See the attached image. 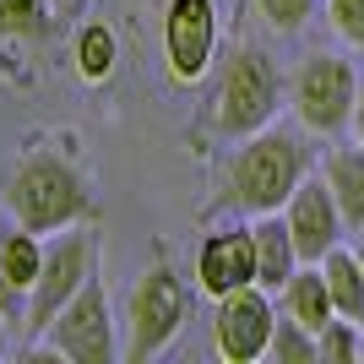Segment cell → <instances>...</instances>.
Segmentation results:
<instances>
[{
    "label": "cell",
    "mask_w": 364,
    "mask_h": 364,
    "mask_svg": "<svg viewBox=\"0 0 364 364\" xmlns=\"http://www.w3.org/2000/svg\"><path fill=\"white\" fill-rule=\"evenodd\" d=\"M310 174V147H304L299 131H283V125H267L256 136H245L234 164H228V207L234 213H283V201L294 196V185Z\"/></svg>",
    "instance_id": "6da1fadb"
},
{
    "label": "cell",
    "mask_w": 364,
    "mask_h": 364,
    "mask_svg": "<svg viewBox=\"0 0 364 364\" xmlns=\"http://www.w3.org/2000/svg\"><path fill=\"white\" fill-rule=\"evenodd\" d=\"M6 213L28 234H60L92 218V191L60 152H28L6 180Z\"/></svg>",
    "instance_id": "7a4b0ae2"
},
{
    "label": "cell",
    "mask_w": 364,
    "mask_h": 364,
    "mask_svg": "<svg viewBox=\"0 0 364 364\" xmlns=\"http://www.w3.org/2000/svg\"><path fill=\"white\" fill-rule=\"evenodd\" d=\"M277 109H283V71H277V60L256 44H240L213 87V131L228 141H245L256 131H267L277 120Z\"/></svg>",
    "instance_id": "3957f363"
},
{
    "label": "cell",
    "mask_w": 364,
    "mask_h": 364,
    "mask_svg": "<svg viewBox=\"0 0 364 364\" xmlns=\"http://www.w3.org/2000/svg\"><path fill=\"white\" fill-rule=\"evenodd\" d=\"M185 326V283L180 272L158 261L152 272L136 277L131 304H125V364H147L180 337Z\"/></svg>",
    "instance_id": "277c9868"
},
{
    "label": "cell",
    "mask_w": 364,
    "mask_h": 364,
    "mask_svg": "<svg viewBox=\"0 0 364 364\" xmlns=\"http://www.w3.org/2000/svg\"><path fill=\"white\" fill-rule=\"evenodd\" d=\"M98 272V240H92L87 228H60L55 240L44 245V267H38V283L28 289V332L44 337V326L65 310V299H71L87 277Z\"/></svg>",
    "instance_id": "5b68a950"
},
{
    "label": "cell",
    "mask_w": 364,
    "mask_h": 364,
    "mask_svg": "<svg viewBox=\"0 0 364 364\" xmlns=\"http://www.w3.org/2000/svg\"><path fill=\"white\" fill-rule=\"evenodd\" d=\"M353 98H359V71L343 55H310L294 71V114L304 131L337 136L353 125Z\"/></svg>",
    "instance_id": "8992f818"
},
{
    "label": "cell",
    "mask_w": 364,
    "mask_h": 364,
    "mask_svg": "<svg viewBox=\"0 0 364 364\" xmlns=\"http://www.w3.org/2000/svg\"><path fill=\"white\" fill-rule=\"evenodd\" d=\"M44 348L60 353L65 364H114V321L98 272L65 299V310L44 326Z\"/></svg>",
    "instance_id": "52a82bcc"
},
{
    "label": "cell",
    "mask_w": 364,
    "mask_h": 364,
    "mask_svg": "<svg viewBox=\"0 0 364 364\" xmlns=\"http://www.w3.org/2000/svg\"><path fill=\"white\" fill-rule=\"evenodd\" d=\"M272 321H277V304L272 294L250 283V289H234L218 299V316H213V343L228 364H256L267 359V337H272Z\"/></svg>",
    "instance_id": "ba28073f"
},
{
    "label": "cell",
    "mask_w": 364,
    "mask_h": 364,
    "mask_svg": "<svg viewBox=\"0 0 364 364\" xmlns=\"http://www.w3.org/2000/svg\"><path fill=\"white\" fill-rule=\"evenodd\" d=\"M218 49V6L213 0H168L164 6V60L174 82H201Z\"/></svg>",
    "instance_id": "9c48e42d"
},
{
    "label": "cell",
    "mask_w": 364,
    "mask_h": 364,
    "mask_svg": "<svg viewBox=\"0 0 364 364\" xmlns=\"http://www.w3.org/2000/svg\"><path fill=\"white\" fill-rule=\"evenodd\" d=\"M283 223H289V234H294L299 261H321L332 245H343V234H348V223L337 213L332 185L321 180V174H304V180L294 185V196L283 201Z\"/></svg>",
    "instance_id": "30bf717a"
},
{
    "label": "cell",
    "mask_w": 364,
    "mask_h": 364,
    "mask_svg": "<svg viewBox=\"0 0 364 364\" xmlns=\"http://www.w3.org/2000/svg\"><path fill=\"white\" fill-rule=\"evenodd\" d=\"M196 283H201V294H213V299L256 283V240H250V228H218V234L201 240Z\"/></svg>",
    "instance_id": "8fae6325"
},
{
    "label": "cell",
    "mask_w": 364,
    "mask_h": 364,
    "mask_svg": "<svg viewBox=\"0 0 364 364\" xmlns=\"http://www.w3.org/2000/svg\"><path fill=\"white\" fill-rule=\"evenodd\" d=\"M250 240H256V283L267 294H277L304 267L299 250H294V234H289V223H283V213H261L256 223H250Z\"/></svg>",
    "instance_id": "7c38bea8"
},
{
    "label": "cell",
    "mask_w": 364,
    "mask_h": 364,
    "mask_svg": "<svg viewBox=\"0 0 364 364\" xmlns=\"http://www.w3.org/2000/svg\"><path fill=\"white\" fill-rule=\"evenodd\" d=\"M321 180L332 185V196H337V213H343V223L364 228V141H343V147H332L326 158H321Z\"/></svg>",
    "instance_id": "4fadbf2b"
},
{
    "label": "cell",
    "mask_w": 364,
    "mask_h": 364,
    "mask_svg": "<svg viewBox=\"0 0 364 364\" xmlns=\"http://www.w3.org/2000/svg\"><path fill=\"white\" fill-rule=\"evenodd\" d=\"M277 310H283V316H294L299 326H310V332H321V326L337 316V310H332V294H326V277H321L316 261H304L299 272L277 289Z\"/></svg>",
    "instance_id": "5bb4252c"
},
{
    "label": "cell",
    "mask_w": 364,
    "mask_h": 364,
    "mask_svg": "<svg viewBox=\"0 0 364 364\" xmlns=\"http://www.w3.org/2000/svg\"><path fill=\"white\" fill-rule=\"evenodd\" d=\"M316 267H321V277H326V294H332L337 316L364 321V267H359V256H353V245H332Z\"/></svg>",
    "instance_id": "9a60e30c"
},
{
    "label": "cell",
    "mask_w": 364,
    "mask_h": 364,
    "mask_svg": "<svg viewBox=\"0 0 364 364\" xmlns=\"http://www.w3.org/2000/svg\"><path fill=\"white\" fill-rule=\"evenodd\" d=\"M55 28V0H0V38L44 44Z\"/></svg>",
    "instance_id": "2e32d148"
},
{
    "label": "cell",
    "mask_w": 364,
    "mask_h": 364,
    "mask_svg": "<svg viewBox=\"0 0 364 364\" xmlns=\"http://www.w3.org/2000/svg\"><path fill=\"white\" fill-rule=\"evenodd\" d=\"M364 359V326L348 316H332L316 332V364H353Z\"/></svg>",
    "instance_id": "e0dca14e"
},
{
    "label": "cell",
    "mask_w": 364,
    "mask_h": 364,
    "mask_svg": "<svg viewBox=\"0 0 364 364\" xmlns=\"http://www.w3.org/2000/svg\"><path fill=\"white\" fill-rule=\"evenodd\" d=\"M267 359H272V364H316V332L277 310L272 337H267Z\"/></svg>",
    "instance_id": "ac0fdd59"
},
{
    "label": "cell",
    "mask_w": 364,
    "mask_h": 364,
    "mask_svg": "<svg viewBox=\"0 0 364 364\" xmlns=\"http://www.w3.org/2000/svg\"><path fill=\"white\" fill-rule=\"evenodd\" d=\"M76 71L87 76V82H104V76L114 71V33H109L104 22L82 28V38H76Z\"/></svg>",
    "instance_id": "d6986e66"
},
{
    "label": "cell",
    "mask_w": 364,
    "mask_h": 364,
    "mask_svg": "<svg viewBox=\"0 0 364 364\" xmlns=\"http://www.w3.org/2000/svg\"><path fill=\"white\" fill-rule=\"evenodd\" d=\"M256 11L267 16V28L299 33L304 22H310V11H316V0H256Z\"/></svg>",
    "instance_id": "ffe728a7"
},
{
    "label": "cell",
    "mask_w": 364,
    "mask_h": 364,
    "mask_svg": "<svg viewBox=\"0 0 364 364\" xmlns=\"http://www.w3.org/2000/svg\"><path fill=\"white\" fill-rule=\"evenodd\" d=\"M326 16H332V28L343 44L364 49V0H326Z\"/></svg>",
    "instance_id": "44dd1931"
},
{
    "label": "cell",
    "mask_w": 364,
    "mask_h": 364,
    "mask_svg": "<svg viewBox=\"0 0 364 364\" xmlns=\"http://www.w3.org/2000/svg\"><path fill=\"white\" fill-rule=\"evenodd\" d=\"M353 136L364 141V76H359V98H353Z\"/></svg>",
    "instance_id": "7402d4cb"
},
{
    "label": "cell",
    "mask_w": 364,
    "mask_h": 364,
    "mask_svg": "<svg viewBox=\"0 0 364 364\" xmlns=\"http://www.w3.org/2000/svg\"><path fill=\"white\" fill-rule=\"evenodd\" d=\"M353 256H359V267H364V228H353Z\"/></svg>",
    "instance_id": "603a6c76"
},
{
    "label": "cell",
    "mask_w": 364,
    "mask_h": 364,
    "mask_svg": "<svg viewBox=\"0 0 364 364\" xmlns=\"http://www.w3.org/2000/svg\"><path fill=\"white\" fill-rule=\"evenodd\" d=\"M6 321H11V316H6V310H0V359H6Z\"/></svg>",
    "instance_id": "cb8c5ba5"
},
{
    "label": "cell",
    "mask_w": 364,
    "mask_h": 364,
    "mask_svg": "<svg viewBox=\"0 0 364 364\" xmlns=\"http://www.w3.org/2000/svg\"><path fill=\"white\" fill-rule=\"evenodd\" d=\"M76 6H82V0H55V11H76Z\"/></svg>",
    "instance_id": "d4e9b609"
},
{
    "label": "cell",
    "mask_w": 364,
    "mask_h": 364,
    "mask_svg": "<svg viewBox=\"0 0 364 364\" xmlns=\"http://www.w3.org/2000/svg\"><path fill=\"white\" fill-rule=\"evenodd\" d=\"M359 326H364V321H359Z\"/></svg>",
    "instance_id": "484cf974"
}]
</instances>
